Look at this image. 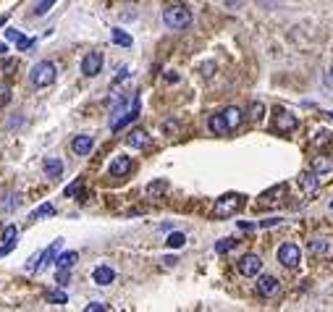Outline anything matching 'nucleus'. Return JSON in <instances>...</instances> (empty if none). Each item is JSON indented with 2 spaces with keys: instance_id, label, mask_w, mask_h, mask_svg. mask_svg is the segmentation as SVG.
<instances>
[{
  "instance_id": "f257e3e1",
  "label": "nucleus",
  "mask_w": 333,
  "mask_h": 312,
  "mask_svg": "<svg viewBox=\"0 0 333 312\" xmlns=\"http://www.w3.org/2000/svg\"><path fill=\"white\" fill-rule=\"evenodd\" d=\"M242 207H244V197L231 191V194H223V197L215 202V207H212V215H215V218H231V215H236Z\"/></svg>"
},
{
  "instance_id": "f03ea898",
  "label": "nucleus",
  "mask_w": 333,
  "mask_h": 312,
  "mask_svg": "<svg viewBox=\"0 0 333 312\" xmlns=\"http://www.w3.org/2000/svg\"><path fill=\"white\" fill-rule=\"evenodd\" d=\"M163 21H165L168 29H187L192 24V13L184 5H171V8L163 11Z\"/></svg>"
},
{
  "instance_id": "7ed1b4c3",
  "label": "nucleus",
  "mask_w": 333,
  "mask_h": 312,
  "mask_svg": "<svg viewBox=\"0 0 333 312\" xmlns=\"http://www.w3.org/2000/svg\"><path fill=\"white\" fill-rule=\"evenodd\" d=\"M29 81H32L34 87H40V89H42V87H50L53 81H55V66H53L50 61H40V63L32 68Z\"/></svg>"
},
{
  "instance_id": "20e7f679",
  "label": "nucleus",
  "mask_w": 333,
  "mask_h": 312,
  "mask_svg": "<svg viewBox=\"0 0 333 312\" xmlns=\"http://www.w3.org/2000/svg\"><path fill=\"white\" fill-rule=\"evenodd\" d=\"M278 262L283 265V268H297V265L302 262V252H299V247L297 244H283V247H278Z\"/></svg>"
},
{
  "instance_id": "39448f33",
  "label": "nucleus",
  "mask_w": 333,
  "mask_h": 312,
  "mask_svg": "<svg viewBox=\"0 0 333 312\" xmlns=\"http://www.w3.org/2000/svg\"><path fill=\"white\" fill-rule=\"evenodd\" d=\"M100 68H103V53H87L84 61H81V73L84 76H97Z\"/></svg>"
},
{
  "instance_id": "423d86ee",
  "label": "nucleus",
  "mask_w": 333,
  "mask_h": 312,
  "mask_svg": "<svg viewBox=\"0 0 333 312\" xmlns=\"http://www.w3.org/2000/svg\"><path fill=\"white\" fill-rule=\"evenodd\" d=\"M263 270V260L257 254H244L242 260H239V273L247 275V278H252V275H257Z\"/></svg>"
},
{
  "instance_id": "0eeeda50",
  "label": "nucleus",
  "mask_w": 333,
  "mask_h": 312,
  "mask_svg": "<svg viewBox=\"0 0 333 312\" xmlns=\"http://www.w3.org/2000/svg\"><path fill=\"white\" fill-rule=\"evenodd\" d=\"M126 144L132 147V150H147V147L152 144V136L144 131V128H134V131H129L126 136Z\"/></svg>"
},
{
  "instance_id": "6e6552de",
  "label": "nucleus",
  "mask_w": 333,
  "mask_h": 312,
  "mask_svg": "<svg viewBox=\"0 0 333 312\" xmlns=\"http://www.w3.org/2000/svg\"><path fill=\"white\" fill-rule=\"evenodd\" d=\"M297 116H291V113H286V110H278L275 113V124H273V128L278 134H289V131H294L297 128Z\"/></svg>"
},
{
  "instance_id": "1a4fd4ad",
  "label": "nucleus",
  "mask_w": 333,
  "mask_h": 312,
  "mask_svg": "<svg viewBox=\"0 0 333 312\" xmlns=\"http://www.w3.org/2000/svg\"><path fill=\"white\" fill-rule=\"evenodd\" d=\"M110 176L113 179H121L126 173H132V158H126V155H116L113 160H110Z\"/></svg>"
},
{
  "instance_id": "9d476101",
  "label": "nucleus",
  "mask_w": 333,
  "mask_h": 312,
  "mask_svg": "<svg viewBox=\"0 0 333 312\" xmlns=\"http://www.w3.org/2000/svg\"><path fill=\"white\" fill-rule=\"evenodd\" d=\"M257 294L260 297H275L278 294V278H273V275H260L257 278Z\"/></svg>"
},
{
  "instance_id": "9b49d317",
  "label": "nucleus",
  "mask_w": 333,
  "mask_h": 312,
  "mask_svg": "<svg viewBox=\"0 0 333 312\" xmlns=\"http://www.w3.org/2000/svg\"><path fill=\"white\" fill-rule=\"evenodd\" d=\"M92 281H95L97 286H110V283L116 281V270L110 268V265H97L95 273H92Z\"/></svg>"
},
{
  "instance_id": "f8f14e48",
  "label": "nucleus",
  "mask_w": 333,
  "mask_h": 312,
  "mask_svg": "<svg viewBox=\"0 0 333 312\" xmlns=\"http://www.w3.org/2000/svg\"><path fill=\"white\" fill-rule=\"evenodd\" d=\"M92 147H95V139H92V136H87V134L73 136V142H71V150L76 152V155H89Z\"/></svg>"
},
{
  "instance_id": "ddd939ff",
  "label": "nucleus",
  "mask_w": 333,
  "mask_h": 312,
  "mask_svg": "<svg viewBox=\"0 0 333 312\" xmlns=\"http://www.w3.org/2000/svg\"><path fill=\"white\" fill-rule=\"evenodd\" d=\"M302 189H304V194H315V191L320 189V179H318V173L315 171H307V173H302Z\"/></svg>"
},
{
  "instance_id": "4468645a",
  "label": "nucleus",
  "mask_w": 333,
  "mask_h": 312,
  "mask_svg": "<svg viewBox=\"0 0 333 312\" xmlns=\"http://www.w3.org/2000/svg\"><path fill=\"white\" fill-rule=\"evenodd\" d=\"M310 252L315 254V257H331V252H333V242H331V239H312Z\"/></svg>"
},
{
  "instance_id": "2eb2a0df",
  "label": "nucleus",
  "mask_w": 333,
  "mask_h": 312,
  "mask_svg": "<svg viewBox=\"0 0 333 312\" xmlns=\"http://www.w3.org/2000/svg\"><path fill=\"white\" fill-rule=\"evenodd\" d=\"M207 126H210V131L215 134V136H226L228 131H231V126L226 124V118H223V113H218V116H210V121H207Z\"/></svg>"
},
{
  "instance_id": "dca6fc26",
  "label": "nucleus",
  "mask_w": 333,
  "mask_h": 312,
  "mask_svg": "<svg viewBox=\"0 0 333 312\" xmlns=\"http://www.w3.org/2000/svg\"><path fill=\"white\" fill-rule=\"evenodd\" d=\"M3 247H0V260H3L5 254H11L13 252V247H16V226H8L5 231H3Z\"/></svg>"
},
{
  "instance_id": "f3484780",
  "label": "nucleus",
  "mask_w": 333,
  "mask_h": 312,
  "mask_svg": "<svg viewBox=\"0 0 333 312\" xmlns=\"http://www.w3.org/2000/svg\"><path fill=\"white\" fill-rule=\"evenodd\" d=\"M312 171L323 176V173H331L333 171V155H318L315 160H312Z\"/></svg>"
},
{
  "instance_id": "a211bd4d",
  "label": "nucleus",
  "mask_w": 333,
  "mask_h": 312,
  "mask_svg": "<svg viewBox=\"0 0 333 312\" xmlns=\"http://www.w3.org/2000/svg\"><path fill=\"white\" fill-rule=\"evenodd\" d=\"M223 118H226V124H228L231 128H236L239 124L244 121V113H242V108L231 105V108H226V110H223Z\"/></svg>"
},
{
  "instance_id": "6ab92c4d",
  "label": "nucleus",
  "mask_w": 333,
  "mask_h": 312,
  "mask_svg": "<svg viewBox=\"0 0 333 312\" xmlns=\"http://www.w3.org/2000/svg\"><path fill=\"white\" fill-rule=\"evenodd\" d=\"M58 250H61V239H58V242H53L50 250H45V252L40 254V257H42V262L37 265V270H45L48 265H53V262H55V254H58Z\"/></svg>"
},
{
  "instance_id": "aec40b11",
  "label": "nucleus",
  "mask_w": 333,
  "mask_h": 312,
  "mask_svg": "<svg viewBox=\"0 0 333 312\" xmlns=\"http://www.w3.org/2000/svg\"><path fill=\"white\" fill-rule=\"evenodd\" d=\"M283 191H286V187H283V184H281V187H273L270 191H265V194L260 197V205H263V207H265V205H275V202H278L275 197H281Z\"/></svg>"
},
{
  "instance_id": "412c9836",
  "label": "nucleus",
  "mask_w": 333,
  "mask_h": 312,
  "mask_svg": "<svg viewBox=\"0 0 333 312\" xmlns=\"http://www.w3.org/2000/svg\"><path fill=\"white\" fill-rule=\"evenodd\" d=\"M110 40H113L116 45H121V48H132V34L124 32V29H113L110 32Z\"/></svg>"
},
{
  "instance_id": "4be33fe9",
  "label": "nucleus",
  "mask_w": 333,
  "mask_h": 312,
  "mask_svg": "<svg viewBox=\"0 0 333 312\" xmlns=\"http://www.w3.org/2000/svg\"><path fill=\"white\" fill-rule=\"evenodd\" d=\"M45 173H48V179H58L61 173H63V163L55 160V158H50L48 163H45Z\"/></svg>"
},
{
  "instance_id": "5701e85b",
  "label": "nucleus",
  "mask_w": 333,
  "mask_h": 312,
  "mask_svg": "<svg viewBox=\"0 0 333 312\" xmlns=\"http://www.w3.org/2000/svg\"><path fill=\"white\" fill-rule=\"evenodd\" d=\"M76 260H79V252H63L58 260H55V265H58V268H73Z\"/></svg>"
},
{
  "instance_id": "b1692460",
  "label": "nucleus",
  "mask_w": 333,
  "mask_h": 312,
  "mask_svg": "<svg viewBox=\"0 0 333 312\" xmlns=\"http://www.w3.org/2000/svg\"><path fill=\"white\" fill-rule=\"evenodd\" d=\"M263 116H265V105L263 103H252L247 110V118L249 121H263Z\"/></svg>"
},
{
  "instance_id": "393cba45",
  "label": "nucleus",
  "mask_w": 333,
  "mask_h": 312,
  "mask_svg": "<svg viewBox=\"0 0 333 312\" xmlns=\"http://www.w3.org/2000/svg\"><path fill=\"white\" fill-rule=\"evenodd\" d=\"M81 189H84V179H76L73 184H68L63 194H66V197H81V194H84V191H81Z\"/></svg>"
},
{
  "instance_id": "a878e982",
  "label": "nucleus",
  "mask_w": 333,
  "mask_h": 312,
  "mask_svg": "<svg viewBox=\"0 0 333 312\" xmlns=\"http://www.w3.org/2000/svg\"><path fill=\"white\" fill-rule=\"evenodd\" d=\"M165 189H168V181L160 179V181H152L150 187H147V194H150V197H160Z\"/></svg>"
},
{
  "instance_id": "bb28decb",
  "label": "nucleus",
  "mask_w": 333,
  "mask_h": 312,
  "mask_svg": "<svg viewBox=\"0 0 333 312\" xmlns=\"http://www.w3.org/2000/svg\"><path fill=\"white\" fill-rule=\"evenodd\" d=\"M165 244H168L171 250H181V247L187 244V236H184L181 231H176V234H171L168 239H165Z\"/></svg>"
},
{
  "instance_id": "cd10ccee",
  "label": "nucleus",
  "mask_w": 333,
  "mask_h": 312,
  "mask_svg": "<svg viewBox=\"0 0 333 312\" xmlns=\"http://www.w3.org/2000/svg\"><path fill=\"white\" fill-rule=\"evenodd\" d=\"M55 213V207L50 205V202H45V205H40V207H37L34 210V213H32V220H40V218H48V215H53Z\"/></svg>"
},
{
  "instance_id": "c85d7f7f",
  "label": "nucleus",
  "mask_w": 333,
  "mask_h": 312,
  "mask_svg": "<svg viewBox=\"0 0 333 312\" xmlns=\"http://www.w3.org/2000/svg\"><path fill=\"white\" fill-rule=\"evenodd\" d=\"M55 5V0H37L34 3V16H45Z\"/></svg>"
},
{
  "instance_id": "c756f323",
  "label": "nucleus",
  "mask_w": 333,
  "mask_h": 312,
  "mask_svg": "<svg viewBox=\"0 0 333 312\" xmlns=\"http://www.w3.org/2000/svg\"><path fill=\"white\" fill-rule=\"evenodd\" d=\"M236 247V239H220V242L215 244V252L218 254H226V252H231Z\"/></svg>"
},
{
  "instance_id": "7c9ffc66",
  "label": "nucleus",
  "mask_w": 333,
  "mask_h": 312,
  "mask_svg": "<svg viewBox=\"0 0 333 312\" xmlns=\"http://www.w3.org/2000/svg\"><path fill=\"white\" fill-rule=\"evenodd\" d=\"M55 281H58V286H66L71 281V268H58V275H55Z\"/></svg>"
},
{
  "instance_id": "2f4dec72",
  "label": "nucleus",
  "mask_w": 333,
  "mask_h": 312,
  "mask_svg": "<svg viewBox=\"0 0 333 312\" xmlns=\"http://www.w3.org/2000/svg\"><path fill=\"white\" fill-rule=\"evenodd\" d=\"M48 302H55V305H66V302H68V294H63V291H50V294H48Z\"/></svg>"
},
{
  "instance_id": "473e14b6",
  "label": "nucleus",
  "mask_w": 333,
  "mask_h": 312,
  "mask_svg": "<svg viewBox=\"0 0 333 312\" xmlns=\"http://www.w3.org/2000/svg\"><path fill=\"white\" fill-rule=\"evenodd\" d=\"M16 45H18V50H29L32 45H34V40H32V37H24V34H21V40H18Z\"/></svg>"
},
{
  "instance_id": "72a5a7b5",
  "label": "nucleus",
  "mask_w": 333,
  "mask_h": 312,
  "mask_svg": "<svg viewBox=\"0 0 333 312\" xmlns=\"http://www.w3.org/2000/svg\"><path fill=\"white\" fill-rule=\"evenodd\" d=\"M8 103H11V89L0 87V105H8Z\"/></svg>"
},
{
  "instance_id": "f704fd0d",
  "label": "nucleus",
  "mask_w": 333,
  "mask_h": 312,
  "mask_svg": "<svg viewBox=\"0 0 333 312\" xmlns=\"http://www.w3.org/2000/svg\"><path fill=\"white\" fill-rule=\"evenodd\" d=\"M281 218H267V220H260V228H270V226H278Z\"/></svg>"
},
{
  "instance_id": "c9c22d12",
  "label": "nucleus",
  "mask_w": 333,
  "mask_h": 312,
  "mask_svg": "<svg viewBox=\"0 0 333 312\" xmlns=\"http://www.w3.org/2000/svg\"><path fill=\"white\" fill-rule=\"evenodd\" d=\"M108 305H100V302H95V305H87V312H105Z\"/></svg>"
},
{
  "instance_id": "e433bc0d",
  "label": "nucleus",
  "mask_w": 333,
  "mask_h": 312,
  "mask_svg": "<svg viewBox=\"0 0 333 312\" xmlns=\"http://www.w3.org/2000/svg\"><path fill=\"white\" fill-rule=\"evenodd\" d=\"M5 37H8V40H13V42H18V40H21V32H16V29H5Z\"/></svg>"
},
{
  "instance_id": "4c0bfd02",
  "label": "nucleus",
  "mask_w": 333,
  "mask_h": 312,
  "mask_svg": "<svg viewBox=\"0 0 333 312\" xmlns=\"http://www.w3.org/2000/svg\"><path fill=\"white\" fill-rule=\"evenodd\" d=\"M126 79H129V71L124 68V71H121V73H118V76L113 79V87H118V84H121V81H126Z\"/></svg>"
},
{
  "instance_id": "58836bf2",
  "label": "nucleus",
  "mask_w": 333,
  "mask_h": 312,
  "mask_svg": "<svg viewBox=\"0 0 333 312\" xmlns=\"http://www.w3.org/2000/svg\"><path fill=\"white\" fill-rule=\"evenodd\" d=\"M163 128H165V134H176V131H179V124H173V121H168V124H165Z\"/></svg>"
},
{
  "instance_id": "ea45409f",
  "label": "nucleus",
  "mask_w": 333,
  "mask_h": 312,
  "mask_svg": "<svg viewBox=\"0 0 333 312\" xmlns=\"http://www.w3.org/2000/svg\"><path fill=\"white\" fill-rule=\"evenodd\" d=\"M13 68H16V61H5V63H3V71H8V73H11Z\"/></svg>"
},
{
  "instance_id": "a19ab883",
  "label": "nucleus",
  "mask_w": 333,
  "mask_h": 312,
  "mask_svg": "<svg viewBox=\"0 0 333 312\" xmlns=\"http://www.w3.org/2000/svg\"><path fill=\"white\" fill-rule=\"evenodd\" d=\"M165 79H168V81H179V73H176V71H168V73H165Z\"/></svg>"
},
{
  "instance_id": "79ce46f5",
  "label": "nucleus",
  "mask_w": 333,
  "mask_h": 312,
  "mask_svg": "<svg viewBox=\"0 0 333 312\" xmlns=\"http://www.w3.org/2000/svg\"><path fill=\"white\" fill-rule=\"evenodd\" d=\"M5 18H8V16H0V26H3V24H5Z\"/></svg>"
},
{
  "instance_id": "37998d69",
  "label": "nucleus",
  "mask_w": 333,
  "mask_h": 312,
  "mask_svg": "<svg viewBox=\"0 0 333 312\" xmlns=\"http://www.w3.org/2000/svg\"><path fill=\"white\" fill-rule=\"evenodd\" d=\"M331 207H333V199H331Z\"/></svg>"
}]
</instances>
